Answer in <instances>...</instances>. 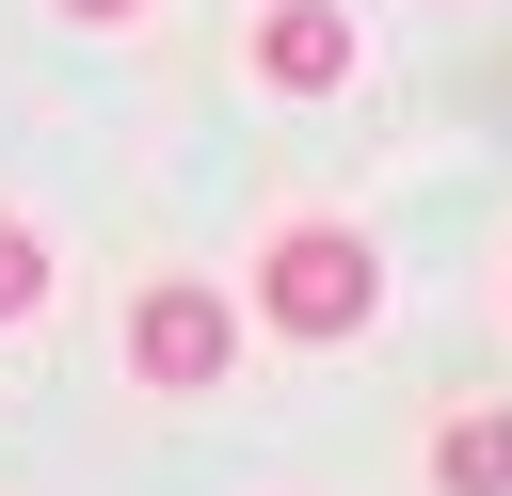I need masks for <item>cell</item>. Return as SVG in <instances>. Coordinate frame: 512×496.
I'll use <instances>...</instances> for the list:
<instances>
[{
  "label": "cell",
  "mask_w": 512,
  "mask_h": 496,
  "mask_svg": "<svg viewBox=\"0 0 512 496\" xmlns=\"http://www.w3.org/2000/svg\"><path fill=\"white\" fill-rule=\"evenodd\" d=\"M64 16H96V32H112V16H144V0H64Z\"/></svg>",
  "instance_id": "8992f818"
},
{
  "label": "cell",
  "mask_w": 512,
  "mask_h": 496,
  "mask_svg": "<svg viewBox=\"0 0 512 496\" xmlns=\"http://www.w3.org/2000/svg\"><path fill=\"white\" fill-rule=\"evenodd\" d=\"M32 304H48V240H32V224H0V320H32Z\"/></svg>",
  "instance_id": "5b68a950"
},
{
  "label": "cell",
  "mask_w": 512,
  "mask_h": 496,
  "mask_svg": "<svg viewBox=\"0 0 512 496\" xmlns=\"http://www.w3.org/2000/svg\"><path fill=\"white\" fill-rule=\"evenodd\" d=\"M128 368H144L160 400H208V384L240 368V304H224V288H192V272H160V288L128 304Z\"/></svg>",
  "instance_id": "7a4b0ae2"
},
{
  "label": "cell",
  "mask_w": 512,
  "mask_h": 496,
  "mask_svg": "<svg viewBox=\"0 0 512 496\" xmlns=\"http://www.w3.org/2000/svg\"><path fill=\"white\" fill-rule=\"evenodd\" d=\"M256 288H272V320H288V336H368V304H384V256H368L352 224H288Z\"/></svg>",
  "instance_id": "6da1fadb"
},
{
  "label": "cell",
  "mask_w": 512,
  "mask_h": 496,
  "mask_svg": "<svg viewBox=\"0 0 512 496\" xmlns=\"http://www.w3.org/2000/svg\"><path fill=\"white\" fill-rule=\"evenodd\" d=\"M256 80H272V96H336V80H352V16H336V0H272V16H256Z\"/></svg>",
  "instance_id": "3957f363"
},
{
  "label": "cell",
  "mask_w": 512,
  "mask_h": 496,
  "mask_svg": "<svg viewBox=\"0 0 512 496\" xmlns=\"http://www.w3.org/2000/svg\"><path fill=\"white\" fill-rule=\"evenodd\" d=\"M432 496H512V400H464L432 432Z\"/></svg>",
  "instance_id": "277c9868"
}]
</instances>
